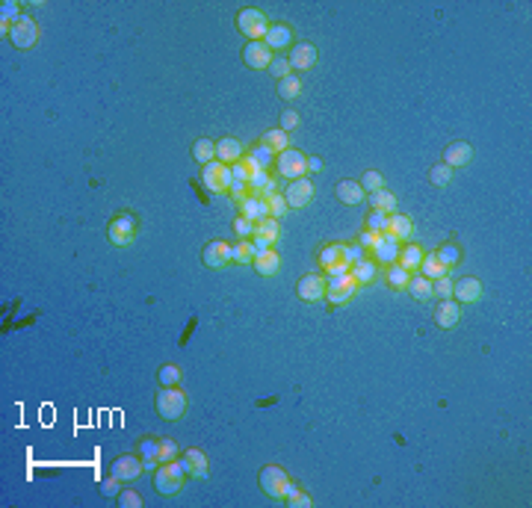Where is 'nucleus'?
I'll use <instances>...</instances> for the list:
<instances>
[{"instance_id":"f257e3e1","label":"nucleus","mask_w":532,"mask_h":508,"mask_svg":"<svg viewBox=\"0 0 532 508\" xmlns=\"http://www.w3.org/2000/svg\"><path fill=\"white\" fill-rule=\"evenodd\" d=\"M154 405H157L160 420H166V423H178V420L187 414V393H183L181 387H160Z\"/></svg>"},{"instance_id":"f03ea898","label":"nucleus","mask_w":532,"mask_h":508,"mask_svg":"<svg viewBox=\"0 0 532 508\" xmlns=\"http://www.w3.org/2000/svg\"><path fill=\"white\" fill-rule=\"evenodd\" d=\"M269 27H272V21L264 15L261 9L243 6V9L237 12V30H240V36H245L249 42H264Z\"/></svg>"},{"instance_id":"7ed1b4c3","label":"nucleus","mask_w":532,"mask_h":508,"mask_svg":"<svg viewBox=\"0 0 532 508\" xmlns=\"http://www.w3.org/2000/svg\"><path fill=\"white\" fill-rule=\"evenodd\" d=\"M136 231H139V219H136L130 210H125V213H116L113 219H109L107 237H109V243H113L116 249H128V245L136 240Z\"/></svg>"},{"instance_id":"20e7f679","label":"nucleus","mask_w":532,"mask_h":508,"mask_svg":"<svg viewBox=\"0 0 532 508\" xmlns=\"http://www.w3.org/2000/svg\"><path fill=\"white\" fill-rule=\"evenodd\" d=\"M290 482H293L290 473L278 464H266V467H261V473H257V485H261V491L272 500H284V491H287Z\"/></svg>"},{"instance_id":"39448f33","label":"nucleus","mask_w":532,"mask_h":508,"mask_svg":"<svg viewBox=\"0 0 532 508\" xmlns=\"http://www.w3.org/2000/svg\"><path fill=\"white\" fill-rule=\"evenodd\" d=\"M275 171H278V178L284 180H299L305 178V171H307V154H302L299 148H287V151H281L275 157Z\"/></svg>"},{"instance_id":"423d86ee","label":"nucleus","mask_w":532,"mask_h":508,"mask_svg":"<svg viewBox=\"0 0 532 508\" xmlns=\"http://www.w3.org/2000/svg\"><path fill=\"white\" fill-rule=\"evenodd\" d=\"M9 42L18 47V51H33L39 45V24L33 15H21L15 24L9 27Z\"/></svg>"},{"instance_id":"0eeeda50","label":"nucleus","mask_w":532,"mask_h":508,"mask_svg":"<svg viewBox=\"0 0 532 508\" xmlns=\"http://www.w3.org/2000/svg\"><path fill=\"white\" fill-rule=\"evenodd\" d=\"M202 183L210 192H228L231 190V166L219 163V160L202 166Z\"/></svg>"},{"instance_id":"6e6552de","label":"nucleus","mask_w":532,"mask_h":508,"mask_svg":"<svg viewBox=\"0 0 532 508\" xmlns=\"http://www.w3.org/2000/svg\"><path fill=\"white\" fill-rule=\"evenodd\" d=\"M281 195H284V201H287L290 210H302V207H307L314 201V180H307V178L290 180Z\"/></svg>"},{"instance_id":"1a4fd4ad","label":"nucleus","mask_w":532,"mask_h":508,"mask_svg":"<svg viewBox=\"0 0 532 508\" xmlns=\"http://www.w3.org/2000/svg\"><path fill=\"white\" fill-rule=\"evenodd\" d=\"M482 295H485V287H482V281L476 275H464L459 281H453V299L459 305H476L482 302Z\"/></svg>"},{"instance_id":"9d476101","label":"nucleus","mask_w":532,"mask_h":508,"mask_svg":"<svg viewBox=\"0 0 532 508\" xmlns=\"http://www.w3.org/2000/svg\"><path fill=\"white\" fill-rule=\"evenodd\" d=\"M145 473V464H142V458L139 455H119L113 464H109V476H116L119 482H136Z\"/></svg>"},{"instance_id":"9b49d317","label":"nucleus","mask_w":532,"mask_h":508,"mask_svg":"<svg viewBox=\"0 0 532 508\" xmlns=\"http://www.w3.org/2000/svg\"><path fill=\"white\" fill-rule=\"evenodd\" d=\"M290 68L293 71H311L317 63H319V51L314 42H296L290 47Z\"/></svg>"},{"instance_id":"f8f14e48","label":"nucleus","mask_w":532,"mask_h":508,"mask_svg":"<svg viewBox=\"0 0 532 508\" xmlns=\"http://www.w3.org/2000/svg\"><path fill=\"white\" fill-rule=\"evenodd\" d=\"M202 260L207 269H225L228 263H234L231 257V245L225 240H210L204 249H202Z\"/></svg>"},{"instance_id":"ddd939ff","label":"nucleus","mask_w":532,"mask_h":508,"mask_svg":"<svg viewBox=\"0 0 532 508\" xmlns=\"http://www.w3.org/2000/svg\"><path fill=\"white\" fill-rule=\"evenodd\" d=\"M272 59H275V54L266 47V42H249L243 47V63L252 71H269Z\"/></svg>"},{"instance_id":"4468645a","label":"nucleus","mask_w":532,"mask_h":508,"mask_svg":"<svg viewBox=\"0 0 532 508\" xmlns=\"http://www.w3.org/2000/svg\"><path fill=\"white\" fill-rule=\"evenodd\" d=\"M296 293H299L302 302H319L326 295V275H319V272H307V275L299 278V284H296Z\"/></svg>"},{"instance_id":"2eb2a0df","label":"nucleus","mask_w":532,"mask_h":508,"mask_svg":"<svg viewBox=\"0 0 532 508\" xmlns=\"http://www.w3.org/2000/svg\"><path fill=\"white\" fill-rule=\"evenodd\" d=\"M154 488H157L160 497H178V493L183 491V479L172 473L169 464H160L154 470Z\"/></svg>"},{"instance_id":"dca6fc26","label":"nucleus","mask_w":532,"mask_h":508,"mask_svg":"<svg viewBox=\"0 0 532 508\" xmlns=\"http://www.w3.org/2000/svg\"><path fill=\"white\" fill-rule=\"evenodd\" d=\"M400 249H402V243H400L397 237H390V233L385 231V233L379 237V243L373 245V252H370V254H373L376 263L390 266V263H397V260H400Z\"/></svg>"},{"instance_id":"f3484780","label":"nucleus","mask_w":532,"mask_h":508,"mask_svg":"<svg viewBox=\"0 0 532 508\" xmlns=\"http://www.w3.org/2000/svg\"><path fill=\"white\" fill-rule=\"evenodd\" d=\"M462 322V305L455 299H441V305L435 307V325L443 331H453Z\"/></svg>"},{"instance_id":"a211bd4d","label":"nucleus","mask_w":532,"mask_h":508,"mask_svg":"<svg viewBox=\"0 0 532 508\" xmlns=\"http://www.w3.org/2000/svg\"><path fill=\"white\" fill-rule=\"evenodd\" d=\"M243 163H245V169H249L252 175H254V171H269V166L275 163V154H272L266 145H261V142H257V145H252L249 151H245Z\"/></svg>"},{"instance_id":"6ab92c4d","label":"nucleus","mask_w":532,"mask_h":508,"mask_svg":"<svg viewBox=\"0 0 532 508\" xmlns=\"http://www.w3.org/2000/svg\"><path fill=\"white\" fill-rule=\"evenodd\" d=\"M266 47L272 54H281V51H287L290 42L296 45V36H293V27H287V24H272V27L266 30Z\"/></svg>"},{"instance_id":"aec40b11","label":"nucleus","mask_w":532,"mask_h":508,"mask_svg":"<svg viewBox=\"0 0 532 508\" xmlns=\"http://www.w3.org/2000/svg\"><path fill=\"white\" fill-rule=\"evenodd\" d=\"M470 160H473V148H470L467 142H450V145H447V151H443V160H441V163H447V166L455 171V169L470 166Z\"/></svg>"},{"instance_id":"412c9836","label":"nucleus","mask_w":532,"mask_h":508,"mask_svg":"<svg viewBox=\"0 0 532 508\" xmlns=\"http://www.w3.org/2000/svg\"><path fill=\"white\" fill-rule=\"evenodd\" d=\"M249 178H252V171L249 169H245V163H243V160H240V163H234L231 166V198H234V201H243V198L245 195H249Z\"/></svg>"},{"instance_id":"4be33fe9","label":"nucleus","mask_w":532,"mask_h":508,"mask_svg":"<svg viewBox=\"0 0 532 508\" xmlns=\"http://www.w3.org/2000/svg\"><path fill=\"white\" fill-rule=\"evenodd\" d=\"M216 160L225 166H234L243 160V142L234 139V136H222V139L216 142Z\"/></svg>"},{"instance_id":"5701e85b","label":"nucleus","mask_w":532,"mask_h":508,"mask_svg":"<svg viewBox=\"0 0 532 508\" xmlns=\"http://www.w3.org/2000/svg\"><path fill=\"white\" fill-rule=\"evenodd\" d=\"M337 201L340 204H346V207H355V204H361L364 198H367V192H364V187L358 180H352V178H346V180H340L337 183Z\"/></svg>"},{"instance_id":"b1692460","label":"nucleus","mask_w":532,"mask_h":508,"mask_svg":"<svg viewBox=\"0 0 532 508\" xmlns=\"http://www.w3.org/2000/svg\"><path fill=\"white\" fill-rule=\"evenodd\" d=\"M349 275L355 278L358 287H367V284H373V281L379 278V263H376L373 257H361L358 263H352Z\"/></svg>"},{"instance_id":"393cba45","label":"nucleus","mask_w":532,"mask_h":508,"mask_svg":"<svg viewBox=\"0 0 532 508\" xmlns=\"http://www.w3.org/2000/svg\"><path fill=\"white\" fill-rule=\"evenodd\" d=\"M340 263H346V243H328V245L319 249V269H323V272L340 266ZM346 266H349V263H346Z\"/></svg>"},{"instance_id":"a878e982","label":"nucleus","mask_w":532,"mask_h":508,"mask_svg":"<svg viewBox=\"0 0 532 508\" xmlns=\"http://www.w3.org/2000/svg\"><path fill=\"white\" fill-rule=\"evenodd\" d=\"M240 216L243 219H249V222H264L266 216H269V210H266V201L261 195H245L243 201H240Z\"/></svg>"},{"instance_id":"bb28decb","label":"nucleus","mask_w":532,"mask_h":508,"mask_svg":"<svg viewBox=\"0 0 532 508\" xmlns=\"http://www.w3.org/2000/svg\"><path fill=\"white\" fill-rule=\"evenodd\" d=\"M181 458H183V464H187L192 479H207L210 476V464H207L204 449H195V446H192V449H187Z\"/></svg>"},{"instance_id":"cd10ccee","label":"nucleus","mask_w":532,"mask_h":508,"mask_svg":"<svg viewBox=\"0 0 532 508\" xmlns=\"http://www.w3.org/2000/svg\"><path fill=\"white\" fill-rule=\"evenodd\" d=\"M257 269V275H264V278H272V275H278V269H281V254L275 249H266V252H257L254 254V263Z\"/></svg>"},{"instance_id":"c85d7f7f","label":"nucleus","mask_w":532,"mask_h":508,"mask_svg":"<svg viewBox=\"0 0 532 508\" xmlns=\"http://www.w3.org/2000/svg\"><path fill=\"white\" fill-rule=\"evenodd\" d=\"M414 219L411 216H402V213H390V222H388V233L397 237L400 243H408L414 237Z\"/></svg>"},{"instance_id":"c756f323","label":"nucleus","mask_w":532,"mask_h":508,"mask_svg":"<svg viewBox=\"0 0 532 508\" xmlns=\"http://www.w3.org/2000/svg\"><path fill=\"white\" fill-rule=\"evenodd\" d=\"M275 178L269 175V171H254V175L249 178V195H261V198H269L272 192H278L275 187Z\"/></svg>"},{"instance_id":"7c9ffc66","label":"nucleus","mask_w":532,"mask_h":508,"mask_svg":"<svg viewBox=\"0 0 532 508\" xmlns=\"http://www.w3.org/2000/svg\"><path fill=\"white\" fill-rule=\"evenodd\" d=\"M423 249H420V245L417 243H405L402 245V249H400V260H397V263L402 266V269H408V272H411V275H414V272L420 269V263H423Z\"/></svg>"},{"instance_id":"2f4dec72","label":"nucleus","mask_w":532,"mask_h":508,"mask_svg":"<svg viewBox=\"0 0 532 508\" xmlns=\"http://www.w3.org/2000/svg\"><path fill=\"white\" fill-rule=\"evenodd\" d=\"M261 145H266L272 154H281V151H287L290 148V133H284L281 128H272V130H266L264 136H261Z\"/></svg>"},{"instance_id":"473e14b6","label":"nucleus","mask_w":532,"mask_h":508,"mask_svg":"<svg viewBox=\"0 0 532 508\" xmlns=\"http://www.w3.org/2000/svg\"><path fill=\"white\" fill-rule=\"evenodd\" d=\"M305 92V80L299 77V74H290V77L278 80V95L284 98V101H299Z\"/></svg>"},{"instance_id":"72a5a7b5","label":"nucleus","mask_w":532,"mask_h":508,"mask_svg":"<svg viewBox=\"0 0 532 508\" xmlns=\"http://www.w3.org/2000/svg\"><path fill=\"white\" fill-rule=\"evenodd\" d=\"M408 293H411L414 302H432V295H435V290H432V281L423 278V275H411V278H408Z\"/></svg>"},{"instance_id":"f704fd0d","label":"nucleus","mask_w":532,"mask_h":508,"mask_svg":"<svg viewBox=\"0 0 532 508\" xmlns=\"http://www.w3.org/2000/svg\"><path fill=\"white\" fill-rule=\"evenodd\" d=\"M192 160H195L199 166L213 163V160H216V142L207 139V136H204V139H195V142H192Z\"/></svg>"},{"instance_id":"c9c22d12","label":"nucleus","mask_w":532,"mask_h":508,"mask_svg":"<svg viewBox=\"0 0 532 508\" xmlns=\"http://www.w3.org/2000/svg\"><path fill=\"white\" fill-rule=\"evenodd\" d=\"M370 207L373 210H381V213H397V195H393L388 187L385 190H379V192H373L370 195Z\"/></svg>"},{"instance_id":"e433bc0d","label":"nucleus","mask_w":532,"mask_h":508,"mask_svg":"<svg viewBox=\"0 0 532 508\" xmlns=\"http://www.w3.org/2000/svg\"><path fill=\"white\" fill-rule=\"evenodd\" d=\"M435 254H438V260H441V263L447 266V269L459 266L462 260H464V252H462V245H459V243H443Z\"/></svg>"},{"instance_id":"4c0bfd02","label":"nucleus","mask_w":532,"mask_h":508,"mask_svg":"<svg viewBox=\"0 0 532 508\" xmlns=\"http://www.w3.org/2000/svg\"><path fill=\"white\" fill-rule=\"evenodd\" d=\"M254 254H257V249H254L252 240H240L237 245H231V257H234V263H240V266L254 263Z\"/></svg>"},{"instance_id":"58836bf2","label":"nucleus","mask_w":532,"mask_h":508,"mask_svg":"<svg viewBox=\"0 0 532 508\" xmlns=\"http://www.w3.org/2000/svg\"><path fill=\"white\" fill-rule=\"evenodd\" d=\"M447 272H450V269L441 263L438 254H423V263H420V275H423V278L435 281V278H441V275H447Z\"/></svg>"},{"instance_id":"ea45409f","label":"nucleus","mask_w":532,"mask_h":508,"mask_svg":"<svg viewBox=\"0 0 532 508\" xmlns=\"http://www.w3.org/2000/svg\"><path fill=\"white\" fill-rule=\"evenodd\" d=\"M254 237H264L266 243L275 245V243H278V237H281V225H278V219L266 216L264 222H257V225H254Z\"/></svg>"},{"instance_id":"a19ab883","label":"nucleus","mask_w":532,"mask_h":508,"mask_svg":"<svg viewBox=\"0 0 532 508\" xmlns=\"http://www.w3.org/2000/svg\"><path fill=\"white\" fill-rule=\"evenodd\" d=\"M385 278L390 284V290H408V278H411V272L402 269L400 263H390V266H385Z\"/></svg>"},{"instance_id":"79ce46f5","label":"nucleus","mask_w":532,"mask_h":508,"mask_svg":"<svg viewBox=\"0 0 532 508\" xmlns=\"http://www.w3.org/2000/svg\"><path fill=\"white\" fill-rule=\"evenodd\" d=\"M429 183H432V187H438V190L450 187V183H453V169L447 163H435V166L429 169Z\"/></svg>"},{"instance_id":"37998d69","label":"nucleus","mask_w":532,"mask_h":508,"mask_svg":"<svg viewBox=\"0 0 532 508\" xmlns=\"http://www.w3.org/2000/svg\"><path fill=\"white\" fill-rule=\"evenodd\" d=\"M181 367L178 364H163L157 369V381H160V387H178L181 384Z\"/></svg>"},{"instance_id":"c03bdc74","label":"nucleus","mask_w":532,"mask_h":508,"mask_svg":"<svg viewBox=\"0 0 532 508\" xmlns=\"http://www.w3.org/2000/svg\"><path fill=\"white\" fill-rule=\"evenodd\" d=\"M358 183L364 187L367 195H373V192H379V190H385V175H381V171H376V169H370V171H364Z\"/></svg>"},{"instance_id":"a18cd8bd","label":"nucleus","mask_w":532,"mask_h":508,"mask_svg":"<svg viewBox=\"0 0 532 508\" xmlns=\"http://www.w3.org/2000/svg\"><path fill=\"white\" fill-rule=\"evenodd\" d=\"M136 452H139L142 461H157L160 455V438H142L136 443Z\"/></svg>"},{"instance_id":"49530a36","label":"nucleus","mask_w":532,"mask_h":508,"mask_svg":"<svg viewBox=\"0 0 532 508\" xmlns=\"http://www.w3.org/2000/svg\"><path fill=\"white\" fill-rule=\"evenodd\" d=\"M388 222H390L388 213H381V210H370V213H367V231L385 233V231H388Z\"/></svg>"},{"instance_id":"de8ad7c7","label":"nucleus","mask_w":532,"mask_h":508,"mask_svg":"<svg viewBox=\"0 0 532 508\" xmlns=\"http://www.w3.org/2000/svg\"><path fill=\"white\" fill-rule=\"evenodd\" d=\"M178 440H172V438H160V455H157V461L160 464H169V461H175L178 458Z\"/></svg>"},{"instance_id":"09e8293b","label":"nucleus","mask_w":532,"mask_h":508,"mask_svg":"<svg viewBox=\"0 0 532 508\" xmlns=\"http://www.w3.org/2000/svg\"><path fill=\"white\" fill-rule=\"evenodd\" d=\"M264 201H266V210H269V216H272V219H281V216L290 210V207H287V201H284V195H281V192H272L269 198H264Z\"/></svg>"},{"instance_id":"8fccbe9b","label":"nucleus","mask_w":532,"mask_h":508,"mask_svg":"<svg viewBox=\"0 0 532 508\" xmlns=\"http://www.w3.org/2000/svg\"><path fill=\"white\" fill-rule=\"evenodd\" d=\"M355 290H358V284L352 281V284H346V287H340V290H331V293H326L328 295V302L331 305H346L355 295Z\"/></svg>"},{"instance_id":"3c124183","label":"nucleus","mask_w":532,"mask_h":508,"mask_svg":"<svg viewBox=\"0 0 532 508\" xmlns=\"http://www.w3.org/2000/svg\"><path fill=\"white\" fill-rule=\"evenodd\" d=\"M269 74H272V77H275V80L290 77V74H293V68H290V59H287V56H275V59H272V66H269Z\"/></svg>"},{"instance_id":"603ef678","label":"nucleus","mask_w":532,"mask_h":508,"mask_svg":"<svg viewBox=\"0 0 532 508\" xmlns=\"http://www.w3.org/2000/svg\"><path fill=\"white\" fill-rule=\"evenodd\" d=\"M432 290H435L438 299H453V278L450 275H441L432 281Z\"/></svg>"},{"instance_id":"864d4df0","label":"nucleus","mask_w":532,"mask_h":508,"mask_svg":"<svg viewBox=\"0 0 532 508\" xmlns=\"http://www.w3.org/2000/svg\"><path fill=\"white\" fill-rule=\"evenodd\" d=\"M116 502L121 508H142V497L136 491H128V488H121V493L116 497Z\"/></svg>"},{"instance_id":"5fc2aeb1","label":"nucleus","mask_w":532,"mask_h":508,"mask_svg":"<svg viewBox=\"0 0 532 508\" xmlns=\"http://www.w3.org/2000/svg\"><path fill=\"white\" fill-rule=\"evenodd\" d=\"M234 233H237L240 240H252L254 237V222L237 216V219H234Z\"/></svg>"},{"instance_id":"6e6d98bb","label":"nucleus","mask_w":532,"mask_h":508,"mask_svg":"<svg viewBox=\"0 0 532 508\" xmlns=\"http://www.w3.org/2000/svg\"><path fill=\"white\" fill-rule=\"evenodd\" d=\"M302 125V121H299V113H296V109H284V113H281V130L284 133H293L296 128H299Z\"/></svg>"},{"instance_id":"4d7b16f0","label":"nucleus","mask_w":532,"mask_h":508,"mask_svg":"<svg viewBox=\"0 0 532 508\" xmlns=\"http://www.w3.org/2000/svg\"><path fill=\"white\" fill-rule=\"evenodd\" d=\"M121 488H125V482H119L116 476H109V479L101 482V493H104V497H119Z\"/></svg>"},{"instance_id":"13d9d810","label":"nucleus","mask_w":532,"mask_h":508,"mask_svg":"<svg viewBox=\"0 0 532 508\" xmlns=\"http://www.w3.org/2000/svg\"><path fill=\"white\" fill-rule=\"evenodd\" d=\"M379 237H381V233H373V231H361V233H358V245H361V249L364 252H373V245L379 243Z\"/></svg>"},{"instance_id":"bf43d9fd","label":"nucleus","mask_w":532,"mask_h":508,"mask_svg":"<svg viewBox=\"0 0 532 508\" xmlns=\"http://www.w3.org/2000/svg\"><path fill=\"white\" fill-rule=\"evenodd\" d=\"M361 257H367V252L361 249L358 243H346V263H349V269H352V263H358Z\"/></svg>"},{"instance_id":"052dcab7","label":"nucleus","mask_w":532,"mask_h":508,"mask_svg":"<svg viewBox=\"0 0 532 508\" xmlns=\"http://www.w3.org/2000/svg\"><path fill=\"white\" fill-rule=\"evenodd\" d=\"M287 505H290V508H311V505H314V500L307 497V493H302V491H299V493H296V497H290V500H287Z\"/></svg>"},{"instance_id":"680f3d73","label":"nucleus","mask_w":532,"mask_h":508,"mask_svg":"<svg viewBox=\"0 0 532 508\" xmlns=\"http://www.w3.org/2000/svg\"><path fill=\"white\" fill-rule=\"evenodd\" d=\"M307 171H323V160H319V157H307Z\"/></svg>"},{"instance_id":"e2e57ef3","label":"nucleus","mask_w":532,"mask_h":508,"mask_svg":"<svg viewBox=\"0 0 532 508\" xmlns=\"http://www.w3.org/2000/svg\"><path fill=\"white\" fill-rule=\"evenodd\" d=\"M299 491H302V488L296 485V482H290V485H287V491H284V502H287L290 497H296V493H299Z\"/></svg>"}]
</instances>
